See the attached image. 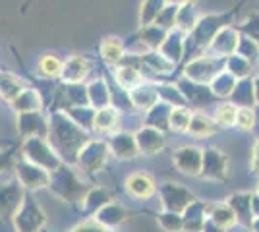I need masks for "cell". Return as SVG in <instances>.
<instances>
[{
    "instance_id": "obj_39",
    "label": "cell",
    "mask_w": 259,
    "mask_h": 232,
    "mask_svg": "<svg viewBox=\"0 0 259 232\" xmlns=\"http://www.w3.org/2000/svg\"><path fill=\"white\" fill-rule=\"evenodd\" d=\"M166 37H168V31L159 27V25H149V27H143L140 31L141 43L145 44V47H149L151 51L161 49L162 43L166 41Z\"/></svg>"
},
{
    "instance_id": "obj_9",
    "label": "cell",
    "mask_w": 259,
    "mask_h": 232,
    "mask_svg": "<svg viewBox=\"0 0 259 232\" xmlns=\"http://www.w3.org/2000/svg\"><path fill=\"white\" fill-rule=\"evenodd\" d=\"M16 172H18V180L27 190H41L47 188V186L51 188V174H49V170L33 165V163L25 161V159L16 163Z\"/></svg>"
},
{
    "instance_id": "obj_35",
    "label": "cell",
    "mask_w": 259,
    "mask_h": 232,
    "mask_svg": "<svg viewBox=\"0 0 259 232\" xmlns=\"http://www.w3.org/2000/svg\"><path fill=\"white\" fill-rule=\"evenodd\" d=\"M116 126H118V109L116 107H108V109L97 111V114H95V130L103 133H112L116 130Z\"/></svg>"
},
{
    "instance_id": "obj_34",
    "label": "cell",
    "mask_w": 259,
    "mask_h": 232,
    "mask_svg": "<svg viewBox=\"0 0 259 232\" xmlns=\"http://www.w3.org/2000/svg\"><path fill=\"white\" fill-rule=\"evenodd\" d=\"M199 18L195 14V4L194 2H182L180 12H178V18H176V27L184 31V33H192L194 27L197 25Z\"/></svg>"
},
{
    "instance_id": "obj_25",
    "label": "cell",
    "mask_w": 259,
    "mask_h": 232,
    "mask_svg": "<svg viewBox=\"0 0 259 232\" xmlns=\"http://www.w3.org/2000/svg\"><path fill=\"white\" fill-rule=\"evenodd\" d=\"M89 103H91V109L95 111H103L112 107V91L108 89L107 81L105 79H95L93 83H89Z\"/></svg>"
},
{
    "instance_id": "obj_53",
    "label": "cell",
    "mask_w": 259,
    "mask_h": 232,
    "mask_svg": "<svg viewBox=\"0 0 259 232\" xmlns=\"http://www.w3.org/2000/svg\"><path fill=\"white\" fill-rule=\"evenodd\" d=\"M255 194H259V186H257V192H255Z\"/></svg>"
},
{
    "instance_id": "obj_21",
    "label": "cell",
    "mask_w": 259,
    "mask_h": 232,
    "mask_svg": "<svg viewBox=\"0 0 259 232\" xmlns=\"http://www.w3.org/2000/svg\"><path fill=\"white\" fill-rule=\"evenodd\" d=\"M180 91L184 93V97L188 103H194L197 107H203L207 105L209 101L213 99V91L209 85H199V83H194V81H190V79H182V81H178L176 83Z\"/></svg>"
},
{
    "instance_id": "obj_17",
    "label": "cell",
    "mask_w": 259,
    "mask_h": 232,
    "mask_svg": "<svg viewBox=\"0 0 259 232\" xmlns=\"http://www.w3.org/2000/svg\"><path fill=\"white\" fill-rule=\"evenodd\" d=\"M89 74V62L83 56H72L64 62V70H62V83L66 85H81V81Z\"/></svg>"
},
{
    "instance_id": "obj_6",
    "label": "cell",
    "mask_w": 259,
    "mask_h": 232,
    "mask_svg": "<svg viewBox=\"0 0 259 232\" xmlns=\"http://www.w3.org/2000/svg\"><path fill=\"white\" fill-rule=\"evenodd\" d=\"M159 196H161L162 211H168V213H180L188 209L192 203H195L197 199L192 196V192L188 188H184L180 184H174V182H164L159 188Z\"/></svg>"
},
{
    "instance_id": "obj_14",
    "label": "cell",
    "mask_w": 259,
    "mask_h": 232,
    "mask_svg": "<svg viewBox=\"0 0 259 232\" xmlns=\"http://www.w3.org/2000/svg\"><path fill=\"white\" fill-rule=\"evenodd\" d=\"M108 147H110V153L114 157H118V159H134L136 155L140 153V147H138V142H136V133L132 135L128 132L112 133Z\"/></svg>"
},
{
    "instance_id": "obj_32",
    "label": "cell",
    "mask_w": 259,
    "mask_h": 232,
    "mask_svg": "<svg viewBox=\"0 0 259 232\" xmlns=\"http://www.w3.org/2000/svg\"><path fill=\"white\" fill-rule=\"evenodd\" d=\"M232 103L234 105H242V109H251V105L255 103V87H253V81L251 79H242L238 81L236 89L232 93Z\"/></svg>"
},
{
    "instance_id": "obj_27",
    "label": "cell",
    "mask_w": 259,
    "mask_h": 232,
    "mask_svg": "<svg viewBox=\"0 0 259 232\" xmlns=\"http://www.w3.org/2000/svg\"><path fill=\"white\" fill-rule=\"evenodd\" d=\"M12 107L20 114H33V112H39L43 109V101H41V95L35 89L27 87L18 99L12 103Z\"/></svg>"
},
{
    "instance_id": "obj_42",
    "label": "cell",
    "mask_w": 259,
    "mask_h": 232,
    "mask_svg": "<svg viewBox=\"0 0 259 232\" xmlns=\"http://www.w3.org/2000/svg\"><path fill=\"white\" fill-rule=\"evenodd\" d=\"M238 112H240V107H236L234 103H223L217 107L215 112V120L219 126H236L238 120Z\"/></svg>"
},
{
    "instance_id": "obj_46",
    "label": "cell",
    "mask_w": 259,
    "mask_h": 232,
    "mask_svg": "<svg viewBox=\"0 0 259 232\" xmlns=\"http://www.w3.org/2000/svg\"><path fill=\"white\" fill-rule=\"evenodd\" d=\"M242 35H246L249 39H253L255 43H259V14H251L248 22H244L242 25L236 27Z\"/></svg>"
},
{
    "instance_id": "obj_23",
    "label": "cell",
    "mask_w": 259,
    "mask_h": 232,
    "mask_svg": "<svg viewBox=\"0 0 259 232\" xmlns=\"http://www.w3.org/2000/svg\"><path fill=\"white\" fill-rule=\"evenodd\" d=\"M23 198H25V194L18 184H6L2 188V217L14 219V215L22 207Z\"/></svg>"
},
{
    "instance_id": "obj_7",
    "label": "cell",
    "mask_w": 259,
    "mask_h": 232,
    "mask_svg": "<svg viewBox=\"0 0 259 232\" xmlns=\"http://www.w3.org/2000/svg\"><path fill=\"white\" fill-rule=\"evenodd\" d=\"M221 72H223L221 70V58L205 55L199 56V58H194L186 66V79L199 83V85H211Z\"/></svg>"
},
{
    "instance_id": "obj_47",
    "label": "cell",
    "mask_w": 259,
    "mask_h": 232,
    "mask_svg": "<svg viewBox=\"0 0 259 232\" xmlns=\"http://www.w3.org/2000/svg\"><path fill=\"white\" fill-rule=\"evenodd\" d=\"M255 112L251 111V109H242L240 107V112H238V120H236V126L240 130H251L253 126H255Z\"/></svg>"
},
{
    "instance_id": "obj_51",
    "label": "cell",
    "mask_w": 259,
    "mask_h": 232,
    "mask_svg": "<svg viewBox=\"0 0 259 232\" xmlns=\"http://www.w3.org/2000/svg\"><path fill=\"white\" fill-rule=\"evenodd\" d=\"M253 87H255V103H259V77L253 79Z\"/></svg>"
},
{
    "instance_id": "obj_20",
    "label": "cell",
    "mask_w": 259,
    "mask_h": 232,
    "mask_svg": "<svg viewBox=\"0 0 259 232\" xmlns=\"http://www.w3.org/2000/svg\"><path fill=\"white\" fill-rule=\"evenodd\" d=\"M184 217V230L186 232H203L205 230V222L209 221L207 217V205L201 201L192 203L188 209L182 213Z\"/></svg>"
},
{
    "instance_id": "obj_52",
    "label": "cell",
    "mask_w": 259,
    "mask_h": 232,
    "mask_svg": "<svg viewBox=\"0 0 259 232\" xmlns=\"http://www.w3.org/2000/svg\"><path fill=\"white\" fill-rule=\"evenodd\" d=\"M251 230L259 232V219H255V221H253V226H251Z\"/></svg>"
},
{
    "instance_id": "obj_22",
    "label": "cell",
    "mask_w": 259,
    "mask_h": 232,
    "mask_svg": "<svg viewBox=\"0 0 259 232\" xmlns=\"http://www.w3.org/2000/svg\"><path fill=\"white\" fill-rule=\"evenodd\" d=\"M130 213L128 209H124L122 205H118V203H108L107 207H103V209L99 211V213H95L93 215V219L97 222H101L103 226H107V228H114V226H118V224H122V222L126 221V219H130Z\"/></svg>"
},
{
    "instance_id": "obj_29",
    "label": "cell",
    "mask_w": 259,
    "mask_h": 232,
    "mask_svg": "<svg viewBox=\"0 0 259 232\" xmlns=\"http://www.w3.org/2000/svg\"><path fill=\"white\" fill-rule=\"evenodd\" d=\"M219 128L221 126L217 124V120L209 118V116L201 114V112H194L192 126H190V132L188 133H192L195 137H211V135H215Z\"/></svg>"
},
{
    "instance_id": "obj_37",
    "label": "cell",
    "mask_w": 259,
    "mask_h": 232,
    "mask_svg": "<svg viewBox=\"0 0 259 232\" xmlns=\"http://www.w3.org/2000/svg\"><path fill=\"white\" fill-rule=\"evenodd\" d=\"M192 118H194V112L190 111L188 107H174L170 112V122H168V128L178 133L190 132V126H192Z\"/></svg>"
},
{
    "instance_id": "obj_10",
    "label": "cell",
    "mask_w": 259,
    "mask_h": 232,
    "mask_svg": "<svg viewBox=\"0 0 259 232\" xmlns=\"http://www.w3.org/2000/svg\"><path fill=\"white\" fill-rule=\"evenodd\" d=\"M240 31L236 27L228 25L225 27L221 33L217 35L215 39L211 41V44L207 47V53L215 58H230V56L236 55L238 44H240Z\"/></svg>"
},
{
    "instance_id": "obj_8",
    "label": "cell",
    "mask_w": 259,
    "mask_h": 232,
    "mask_svg": "<svg viewBox=\"0 0 259 232\" xmlns=\"http://www.w3.org/2000/svg\"><path fill=\"white\" fill-rule=\"evenodd\" d=\"M108 155H110L108 144H105V142H89V144L79 151L76 163L83 172L93 174V172H97V170H101V168L105 166Z\"/></svg>"
},
{
    "instance_id": "obj_3",
    "label": "cell",
    "mask_w": 259,
    "mask_h": 232,
    "mask_svg": "<svg viewBox=\"0 0 259 232\" xmlns=\"http://www.w3.org/2000/svg\"><path fill=\"white\" fill-rule=\"evenodd\" d=\"M51 188L54 190V194L58 198L74 201V199H85V196L89 194V190H85L83 182L77 178V174H74L68 166H60L56 172L51 174Z\"/></svg>"
},
{
    "instance_id": "obj_18",
    "label": "cell",
    "mask_w": 259,
    "mask_h": 232,
    "mask_svg": "<svg viewBox=\"0 0 259 232\" xmlns=\"http://www.w3.org/2000/svg\"><path fill=\"white\" fill-rule=\"evenodd\" d=\"M136 142H138V147H140V153L143 155H155L162 151L164 147V135H162L161 130L157 128H141L140 132H136Z\"/></svg>"
},
{
    "instance_id": "obj_28",
    "label": "cell",
    "mask_w": 259,
    "mask_h": 232,
    "mask_svg": "<svg viewBox=\"0 0 259 232\" xmlns=\"http://www.w3.org/2000/svg\"><path fill=\"white\" fill-rule=\"evenodd\" d=\"M126 56V47L124 43L116 39V37H107L103 43H101V58L107 62V64H120Z\"/></svg>"
},
{
    "instance_id": "obj_49",
    "label": "cell",
    "mask_w": 259,
    "mask_h": 232,
    "mask_svg": "<svg viewBox=\"0 0 259 232\" xmlns=\"http://www.w3.org/2000/svg\"><path fill=\"white\" fill-rule=\"evenodd\" d=\"M251 170L259 174V142L253 147V157H251Z\"/></svg>"
},
{
    "instance_id": "obj_43",
    "label": "cell",
    "mask_w": 259,
    "mask_h": 232,
    "mask_svg": "<svg viewBox=\"0 0 259 232\" xmlns=\"http://www.w3.org/2000/svg\"><path fill=\"white\" fill-rule=\"evenodd\" d=\"M62 70H64V62L54 55H45L39 60V74L45 77H58L62 76Z\"/></svg>"
},
{
    "instance_id": "obj_44",
    "label": "cell",
    "mask_w": 259,
    "mask_h": 232,
    "mask_svg": "<svg viewBox=\"0 0 259 232\" xmlns=\"http://www.w3.org/2000/svg\"><path fill=\"white\" fill-rule=\"evenodd\" d=\"M227 70L236 77V79L242 81V79H248L249 72H251V62L246 60L244 56L234 55V56H230V58H227Z\"/></svg>"
},
{
    "instance_id": "obj_12",
    "label": "cell",
    "mask_w": 259,
    "mask_h": 232,
    "mask_svg": "<svg viewBox=\"0 0 259 232\" xmlns=\"http://www.w3.org/2000/svg\"><path fill=\"white\" fill-rule=\"evenodd\" d=\"M228 172V159L223 151L215 147H207L203 151V170L201 176L207 180H227Z\"/></svg>"
},
{
    "instance_id": "obj_1",
    "label": "cell",
    "mask_w": 259,
    "mask_h": 232,
    "mask_svg": "<svg viewBox=\"0 0 259 232\" xmlns=\"http://www.w3.org/2000/svg\"><path fill=\"white\" fill-rule=\"evenodd\" d=\"M49 124V140L53 142V147L62 151L64 157L68 155L72 161H76L79 151L89 144L87 132L64 114H53Z\"/></svg>"
},
{
    "instance_id": "obj_13",
    "label": "cell",
    "mask_w": 259,
    "mask_h": 232,
    "mask_svg": "<svg viewBox=\"0 0 259 232\" xmlns=\"http://www.w3.org/2000/svg\"><path fill=\"white\" fill-rule=\"evenodd\" d=\"M126 190L136 199H149L157 192V184L149 172H134L126 180Z\"/></svg>"
},
{
    "instance_id": "obj_19",
    "label": "cell",
    "mask_w": 259,
    "mask_h": 232,
    "mask_svg": "<svg viewBox=\"0 0 259 232\" xmlns=\"http://www.w3.org/2000/svg\"><path fill=\"white\" fill-rule=\"evenodd\" d=\"M49 120L41 116V112H33V114H20V132L22 135L29 137H45L49 135Z\"/></svg>"
},
{
    "instance_id": "obj_50",
    "label": "cell",
    "mask_w": 259,
    "mask_h": 232,
    "mask_svg": "<svg viewBox=\"0 0 259 232\" xmlns=\"http://www.w3.org/2000/svg\"><path fill=\"white\" fill-rule=\"evenodd\" d=\"M203 232H225V228H221V226H217L213 221H207L205 222V230Z\"/></svg>"
},
{
    "instance_id": "obj_41",
    "label": "cell",
    "mask_w": 259,
    "mask_h": 232,
    "mask_svg": "<svg viewBox=\"0 0 259 232\" xmlns=\"http://www.w3.org/2000/svg\"><path fill=\"white\" fill-rule=\"evenodd\" d=\"M153 217L159 221V224H161L166 232H182L184 230V217L180 215V213L161 211V213H153Z\"/></svg>"
},
{
    "instance_id": "obj_4",
    "label": "cell",
    "mask_w": 259,
    "mask_h": 232,
    "mask_svg": "<svg viewBox=\"0 0 259 232\" xmlns=\"http://www.w3.org/2000/svg\"><path fill=\"white\" fill-rule=\"evenodd\" d=\"M234 12H236V8L227 12V14H207L203 18H199V22L192 31V39L195 41V44L207 49L217 35L230 25V18L234 16Z\"/></svg>"
},
{
    "instance_id": "obj_5",
    "label": "cell",
    "mask_w": 259,
    "mask_h": 232,
    "mask_svg": "<svg viewBox=\"0 0 259 232\" xmlns=\"http://www.w3.org/2000/svg\"><path fill=\"white\" fill-rule=\"evenodd\" d=\"M14 224L18 232H41L47 222L41 205L37 203V199L33 198L31 194H25L22 207L18 209V213L14 215Z\"/></svg>"
},
{
    "instance_id": "obj_11",
    "label": "cell",
    "mask_w": 259,
    "mask_h": 232,
    "mask_svg": "<svg viewBox=\"0 0 259 232\" xmlns=\"http://www.w3.org/2000/svg\"><path fill=\"white\" fill-rule=\"evenodd\" d=\"M174 165L176 168L184 172V174H190V176H201V170H203V151L197 149L195 145H186L182 149H178L172 155Z\"/></svg>"
},
{
    "instance_id": "obj_2",
    "label": "cell",
    "mask_w": 259,
    "mask_h": 232,
    "mask_svg": "<svg viewBox=\"0 0 259 232\" xmlns=\"http://www.w3.org/2000/svg\"><path fill=\"white\" fill-rule=\"evenodd\" d=\"M22 153L25 161L41 166L49 172H56L62 166L58 153L53 149V145L47 144L45 137H27L22 147Z\"/></svg>"
},
{
    "instance_id": "obj_45",
    "label": "cell",
    "mask_w": 259,
    "mask_h": 232,
    "mask_svg": "<svg viewBox=\"0 0 259 232\" xmlns=\"http://www.w3.org/2000/svg\"><path fill=\"white\" fill-rule=\"evenodd\" d=\"M236 55L244 56V58L249 60V62H251V60H255L257 55H259V43H255L253 39H249V37H246V35H242V37H240V44H238Z\"/></svg>"
},
{
    "instance_id": "obj_40",
    "label": "cell",
    "mask_w": 259,
    "mask_h": 232,
    "mask_svg": "<svg viewBox=\"0 0 259 232\" xmlns=\"http://www.w3.org/2000/svg\"><path fill=\"white\" fill-rule=\"evenodd\" d=\"M141 64L153 70V72H157V74H166L174 68V64L168 58H164L161 53H155V51L141 56Z\"/></svg>"
},
{
    "instance_id": "obj_36",
    "label": "cell",
    "mask_w": 259,
    "mask_h": 232,
    "mask_svg": "<svg viewBox=\"0 0 259 232\" xmlns=\"http://www.w3.org/2000/svg\"><path fill=\"white\" fill-rule=\"evenodd\" d=\"M236 85H238V79L232 76L228 70H225V72H221V74L215 77V81H213L209 87H211L213 95H217V97H232Z\"/></svg>"
},
{
    "instance_id": "obj_30",
    "label": "cell",
    "mask_w": 259,
    "mask_h": 232,
    "mask_svg": "<svg viewBox=\"0 0 259 232\" xmlns=\"http://www.w3.org/2000/svg\"><path fill=\"white\" fill-rule=\"evenodd\" d=\"M184 47H186V41H184L182 33H174V31H170L168 37H166V41L162 43L159 53H161L164 58H168L172 64H176V62L182 58Z\"/></svg>"
},
{
    "instance_id": "obj_31",
    "label": "cell",
    "mask_w": 259,
    "mask_h": 232,
    "mask_svg": "<svg viewBox=\"0 0 259 232\" xmlns=\"http://www.w3.org/2000/svg\"><path fill=\"white\" fill-rule=\"evenodd\" d=\"M25 85L23 81L18 76H14L10 72H2V99L6 103H14L25 91Z\"/></svg>"
},
{
    "instance_id": "obj_15",
    "label": "cell",
    "mask_w": 259,
    "mask_h": 232,
    "mask_svg": "<svg viewBox=\"0 0 259 232\" xmlns=\"http://www.w3.org/2000/svg\"><path fill=\"white\" fill-rule=\"evenodd\" d=\"M251 198L253 194H248V192H240V194H234L228 198V205L232 207V211L236 213V219L242 226H246L251 230L253 226V209H251Z\"/></svg>"
},
{
    "instance_id": "obj_24",
    "label": "cell",
    "mask_w": 259,
    "mask_h": 232,
    "mask_svg": "<svg viewBox=\"0 0 259 232\" xmlns=\"http://www.w3.org/2000/svg\"><path fill=\"white\" fill-rule=\"evenodd\" d=\"M114 81L120 89L130 93L143 83V74L140 72V68L134 66V64H122L114 72Z\"/></svg>"
},
{
    "instance_id": "obj_33",
    "label": "cell",
    "mask_w": 259,
    "mask_h": 232,
    "mask_svg": "<svg viewBox=\"0 0 259 232\" xmlns=\"http://www.w3.org/2000/svg\"><path fill=\"white\" fill-rule=\"evenodd\" d=\"M108 203H112V196L105 188H93L89 190V194L83 199V207L87 213H99L103 207H107Z\"/></svg>"
},
{
    "instance_id": "obj_48",
    "label": "cell",
    "mask_w": 259,
    "mask_h": 232,
    "mask_svg": "<svg viewBox=\"0 0 259 232\" xmlns=\"http://www.w3.org/2000/svg\"><path fill=\"white\" fill-rule=\"evenodd\" d=\"M72 232H112V230L107 228V226H103V224L97 222L95 219H91V221H85V222H81V224H77Z\"/></svg>"
},
{
    "instance_id": "obj_38",
    "label": "cell",
    "mask_w": 259,
    "mask_h": 232,
    "mask_svg": "<svg viewBox=\"0 0 259 232\" xmlns=\"http://www.w3.org/2000/svg\"><path fill=\"white\" fill-rule=\"evenodd\" d=\"M166 2H157V0H149V2H143L140 10V25L141 29L143 27H149V25H155L161 12L164 10Z\"/></svg>"
},
{
    "instance_id": "obj_26",
    "label": "cell",
    "mask_w": 259,
    "mask_h": 232,
    "mask_svg": "<svg viewBox=\"0 0 259 232\" xmlns=\"http://www.w3.org/2000/svg\"><path fill=\"white\" fill-rule=\"evenodd\" d=\"M207 217H209V221H213L217 226H221V228H230L232 224H236V213L232 211V207L228 205L227 201L225 203H211V205H207Z\"/></svg>"
},
{
    "instance_id": "obj_16",
    "label": "cell",
    "mask_w": 259,
    "mask_h": 232,
    "mask_svg": "<svg viewBox=\"0 0 259 232\" xmlns=\"http://www.w3.org/2000/svg\"><path fill=\"white\" fill-rule=\"evenodd\" d=\"M130 99L132 105L138 107L141 111H151L161 103V95H159V85L155 83H141L140 87L130 91Z\"/></svg>"
}]
</instances>
